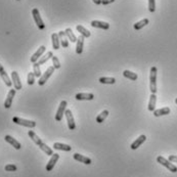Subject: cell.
<instances>
[{
	"label": "cell",
	"mask_w": 177,
	"mask_h": 177,
	"mask_svg": "<svg viewBox=\"0 0 177 177\" xmlns=\"http://www.w3.org/2000/svg\"><path fill=\"white\" fill-rule=\"evenodd\" d=\"M157 68L152 67L151 73H149V89H151L152 93H155V94L157 92Z\"/></svg>",
	"instance_id": "6da1fadb"
},
{
	"label": "cell",
	"mask_w": 177,
	"mask_h": 177,
	"mask_svg": "<svg viewBox=\"0 0 177 177\" xmlns=\"http://www.w3.org/2000/svg\"><path fill=\"white\" fill-rule=\"evenodd\" d=\"M12 122L15 123V124H18V125L27 127V128H34L35 126H36V122L35 121L26 120V119H23V118H20V117H13L12 118Z\"/></svg>",
	"instance_id": "7a4b0ae2"
},
{
	"label": "cell",
	"mask_w": 177,
	"mask_h": 177,
	"mask_svg": "<svg viewBox=\"0 0 177 177\" xmlns=\"http://www.w3.org/2000/svg\"><path fill=\"white\" fill-rule=\"evenodd\" d=\"M157 162L159 163V164L163 165L164 167H166L169 171H171V172H173V173L177 172V167H176V166H174L172 163L170 162V161L167 160V159H165V158L162 157V156H159V157L157 158Z\"/></svg>",
	"instance_id": "3957f363"
},
{
	"label": "cell",
	"mask_w": 177,
	"mask_h": 177,
	"mask_svg": "<svg viewBox=\"0 0 177 177\" xmlns=\"http://www.w3.org/2000/svg\"><path fill=\"white\" fill-rule=\"evenodd\" d=\"M32 15H33V18L35 21V23H36L37 27H38L40 30H44L45 24L43 23V21H42L41 17H40V12H39L38 8H33V10H32Z\"/></svg>",
	"instance_id": "277c9868"
},
{
	"label": "cell",
	"mask_w": 177,
	"mask_h": 177,
	"mask_svg": "<svg viewBox=\"0 0 177 177\" xmlns=\"http://www.w3.org/2000/svg\"><path fill=\"white\" fill-rule=\"evenodd\" d=\"M54 67H49V68H48L46 71H45V73L42 75L41 77L39 78V81H38V84L40 85V86H42V85H44L45 83L47 82V80L49 79L50 78V76H51L52 75V73L53 72H54Z\"/></svg>",
	"instance_id": "5b68a950"
},
{
	"label": "cell",
	"mask_w": 177,
	"mask_h": 177,
	"mask_svg": "<svg viewBox=\"0 0 177 177\" xmlns=\"http://www.w3.org/2000/svg\"><path fill=\"white\" fill-rule=\"evenodd\" d=\"M66 108H67V101L66 100H63L60 104V107H58L57 111H56V115H55V120L57 122H60L63 120V117L64 115H65V112H66Z\"/></svg>",
	"instance_id": "8992f818"
},
{
	"label": "cell",
	"mask_w": 177,
	"mask_h": 177,
	"mask_svg": "<svg viewBox=\"0 0 177 177\" xmlns=\"http://www.w3.org/2000/svg\"><path fill=\"white\" fill-rule=\"evenodd\" d=\"M11 81H12L13 87H15V90H21V89H22L23 85H22V83H21L20 76H18V72H15V71L11 72Z\"/></svg>",
	"instance_id": "52a82bcc"
},
{
	"label": "cell",
	"mask_w": 177,
	"mask_h": 177,
	"mask_svg": "<svg viewBox=\"0 0 177 177\" xmlns=\"http://www.w3.org/2000/svg\"><path fill=\"white\" fill-rule=\"evenodd\" d=\"M65 116L67 118V122H68V127L70 130H74L76 128V124H75V120L72 114L71 110H66L65 112Z\"/></svg>",
	"instance_id": "ba28073f"
},
{
	"label": "cell",
	"mask_w": 177,
	"mask_h": 177,
	"mask_svg": "<svg viewBox=\"0 0 177 177\" xmlns=\"http://www.w3.org/2000/svg\"><path fill=\"white\" fill-rule=\"evenodd\" d=\"M0 77H1V79L3 80V82L5 83V85H6L7 87H11L12 86V81L9 79L8 75L5 72V70L3 69V67L0 64Z\"/></svg>",
	"instance_id": "9c48e42d"
},
{
	"label": "cell",
	"mask_w": 177,
	"mask_h": 177,
	"mask_svg": "<svg viewBox=\"0 0 177 177\" xmlns=\"http://www.w3.org/2000/svg\"><path fill=\"white\" fill-rule=\"evenodd\" d=\"M45 50H46V47L43 46V45H42V46H40V47L38 48V50H37V51L35 52L34 54L31 56V58H30L31 63H33V64H34V63H37L39 58L41 57V55L45 52Z\"/></svg>",
	"instance_id": "30bf717a"
},
{
	"label": "cell",
	"mask_w": 177,
	"mask_h": 177,
	"mask_svg": "<svg viewBox=\"0 0 177 177\" xmlns=\"http://www.w3.org/2000/svg\"><path fill=\"white\" fill-rule=\"evenodd\" d=\"M15 96V89H10L7 93V97L4 101V108L5 109H9L12 104L13 97Z\"/></svg>",
	"instance_id": "8fae6325"
},
{
	"label": "cell",
	"mask_w": 177,
	"mask_h": 177,
	"mask_svg": "<svg viewBox=\"0 0 177 177\" xmlns=\"http://www.w3.org/2000/svg\"><path fill=\"white\" fill-rule=\"evenodd\" d=\"M60 159V155L58 154H53L51 156V158H50V160L48 161L47 165H46V171H51L53 168H54V166L56 164V162Z\"/></svg>",
	"instance_id": "7c38bea8"
},
{
	"label": "cell",
	"mask_w": 177,
	"mask_h": 177,
	"mask_svg": "<svg viewBox=\"0 0 177 177\" xmlns=\"http://www.w3.org/2000/svg\"><path fill=\"white\" fill-rule=\"evenodd\" d=\"M146 140V135H140V136H138V138L137 139H135V140L133 141L132 143H131V149H137L139 146L143 144L144 141Z\"/></svg>",
	"instance_id": "4fadbf2b"
},
{
	"label": "cell",
	"mask_w": 177,
	"mask_h": 177,
	"mask_svg": "<svg viewBox=\"0 0 177 177\" xmlns=\"http://www.w3.org/2000/svg\"><path fill=\"white\" fill-rule=\"evenodd\" d=\"M90 25L92 27H94V28H100V29H103V30H108L110 28L109 23L101 22V21H92Z\"/></svg>",
	"instance_id": "5bb4252c"
},
{
	"label": "cell",
	"mask_w": 177,
	"mask_h": 177,
	"mask_svg": "<svg viewBox=\"0 0 177 177\" xmlns=\"http://www.w3.org/2000/svg\"><path fill=\"white\" fill-rule=\"evenodd\" d=\"M4 139H5V141H6V143H8L9 144H11V146L15 147V149H21V147H22L21 143H18V140H15V139L13 137H11L10 135H5Z\"/></svg>",
	"instance_id": "9a60e30c"
},
{
	"label": "cell",
	"mask_w": 177,
	"mask_h": 177,
	"mask_svg": "<svg viewBox=\"0 0 177 177\" xmlns=\"http://www.w3.org/2000/svg\"><path fill=\"white\" fill-rule=\"evenodd\" d=\"M75 98L77 100H92L94 98V95L92 93H77Z\"/></svg>",
	"instance_id": "2e32d148"
},
{
	"label": "cell",
	"mask_w": 177,
	"mask_h": 177,
	"mask_svg": "<svg viewBox=\"0 0 177 177\" xmlns=\"http://www.w3.org/2000/svg\"><path fill=\"white\" fill-rule=\"evenodd\" d=\"M58 37H60V41H61V45L63 47H69V39L68 37L66 36L65 31H60L58 32Z\"/></svg>",
	"instance_id": "e0dca14e"
},
{
	"label": "cell",
	"mask_w": 177,
	"mask_h": 177,
	"mask_svg": "<svg viewBox=\"0 0 177 177\" xmlns=\"http://www.w3.org/2000/svg\"><path fill=\"white\" fill-rule=\"evenodd\" d=\"M74 159L78 161V162H81V163H84V164L86 165H90L91 164V160L89 159V158L85 157V156H82L80 154H78V152H76V154H74Z\"/></svg>",
	"instance_id": "ac0fdd59"
},
{
	"label": "cell",
	"mask_w": 177,
	"mask_h": 177,
	"mask_svg": "<svg viewBox=\"0 0 177 177\" xmlns=\"http://www.w3.org/2000/svg\"><path fill=\"white\" fill-rule=\"evenodd\" d=\"M84 38H85V37H83L82 35H80V36L78 37L77 46H76V53H77V54H81V53L83 52V46H84Z\"/></svg>",
	"instance_id": "d6986e66"
},
{
	"label": "cell",
	"mask_w": 177,
	"mask_h": 177,
	"mask_svg": "<svg viewBox=\"0 0 177 177\" xmlns=\"http://www.w3.org/2000/svg\"><path fill=\"white\" fill-rule=\"evenodd\" d=\"M171 112L170 108L168 107H165V108L159 109V110H155L154 111V116L155 117H161V116H166V115H169Z\"/></svg>",
	"instance_id": "ffe728a7"
},
{
	"label": "cell",
	"mask_w": 177,
	"mask_h": 177,
	"mask_svg": "<svg viewBox=\"0 0 177 177\" xmlns=\"http://www.w3.org/2000/svg\"><path fill=\"white\" fill-rule=\"evenodd\" d=\"M53 149H58V151H64V152H70V151H72V146H70L69 144L61 143H53Z\"/></svg>",
	"instance_id": "44dd1931"
},
{
	"label": "cell",
	"mask_w": 177,
	"mask_h": 177,
	"mask_svg": "<svg viewBox=\"0 0 177 177\" xmlns=\"http://www.w3.org/2000/svg\"><path fill=\"white\" fill-rule=\"evenodd\" d=\"M156 103H157V95L155 93H152V95L149 96V112H154L156 108Z\"/></svg>",
	"instance_id": "7402d4cb"
},
{
	"label": "cell",
	"mask_w": 177,
	"mask_h": 177,
	"mask_svg": "<svg viewBox=\"0 0 177 177\" xmlns=\"http://www.w3.org/2000/svg\"><path fill=\"white\" fill-rule=\"evenodd\" d=\"M51 40H52V47H53V49H55V50L60 49L61 41H60V37H58V34L53 33L51 35Z\"/></svg>",
	"instance_id": "603a6c76"
},
{
	"label": "cell",
	"mask_w": 177,
	"mask_h": 177,
	"mask_svg": "<svg viewBox=\"0 0 177 177\" xmlns=\"http://www.w3.org/2000/svg\"><path fill=\"white\" fill-rule=\"evenodd\" d=\"M28 135L30 136V138L33 140V143L35 144H37V146H39L41 143H43V141L41 140V138L39 137L38 135H37L36 133L34 132V131H32V130H29V132H28Z\"/></svg>",
	"instance_id": "cb8c5ba5"
},
{
	"label": "cell",
	"mask_w": 177,
	"mask_h": 177,
	"mask_svg": "<svg viewBox=\"0 0 177 177\" xmlns=\"http://www.w3.org/2000/svg\"><path fill=\"white\" fill-rule=\"evenodd\" d=\"M76 29H77V31L80 33V35H82L83 37H85V38H89V37H90L91 33L87 30V29H85L83 26L78 25V26L76 27Z\"/></svg>",
	"instance_id": "d4e9b609"
},
{
	"label": "cell",
	"mask_w": 177,
	"mask_h": 177,
	"mask_svg": "<svg viewBox=\"0 0 177 177\" xmlns=\"http://www.w3.org/2000/svg\"><path fill=\"white\" fill-rule=\"evenodd\" d=\"M149 21L147 20V18H143V20L139 21V22H137L136 24H134V26H133L134 30H136V31L140 30V29H143V27H146L147 24H149Z\"/></svg>",
	"instance_id": "484cf974"
},
{
	"label": "cell",
	"mask_w": 177,
	"mask_h": 177,
	"mask_svg": "<svg viewBox=\"0 0 177 177\" xmlns=\"http://www.w3.org/2000/svg\"><path fill=\"white\" fill-rule=\"evenodd\" d=\"M38 146H39V149H41V151L43 152H45V154H46L47 156H52L53 155V151L47 146V144H45L44 143H41Z\"/></svg>",
	"instance_id": "4316f807"
},
{
	"label": "cell",
	"mask_w": 177,
	"mask_h": 177,
	"mask_svg": "<svg viewBox=\"0 0 177 177\" xmlns=\"http://www.w3.org/2000/svg\"><path fill=\"white\" fill-rule=\"evenodd\" d=\"M123 76L125 78H127V79H130L132 80V81H135V80H137V74L136 73H133V72L131 71H128V70H125L124 72H123Z\"/></svg>",
	"instance_id": "83f0119b"
},
{
	"label": "cell",
	"mask_w": 177,
	"mask_h": 177,
	"mask_svg": "<svg viewBox=\"0 0 177 177\" xmlns=\"http://www.w3.org/2000/svg\"><path fill=\"white\" fill-rule=\"evenodd\" d=\"M65 33H66V36L68 37V39L72 42V43H75V42H77L78 38H77L76 36H75V34L73 33V31H72L71 29H70V28L66 29Z\"/></svg>",
	"instance_id": "f1b7e54d"
},
{
	"label": "cell",
	"mask_w": 177,
	"mask_h": 177,
	"mask_svg": "<svg viewBox=\"0 0 177 177\" xmlns=\"http://www.w3.org/2000/svg\"><path fill=\"white\" fill-rule=\"evenodd\" d=\"M52 56H53L52 51H48L46 54H44L43 56H41V57H40V60L38 61V64H39V65H44L46 61H49L50 58H52Z\"/></svg>",
	"instance_id": "f546056e"
},
{
	"label": "cell",
	"mask_w": 177,
	"mask_h": 177,
	"mask_svg": "<svg viewBox=\"0 0 177 177\" xmlns=\"http://www.w3.org/2000/svg\"><path fill=\"white\" fill-rule=\"evenodd\" d=\"M101 84H115L116 83V79L112 77H100L98 79Z\"/></svg>",
	"instance_id": "4dcf8cb0"
},
{
	"label": "cell",
	"mask_w": 177,
	"mask_h": 177,
	"mask_svg": "<svg viewBox=\"0 0 177 177\" xmlns=\"http://www.w3.org/2000/svg\"><path fill=\"white\" fill-rule=\"evenodd\" d=\"M109 116V111H107V110H104V111H103L100 113V115H98L97 117H96V122L97 123H103L104 120H106V118Z\"/></svg>",
	"instance_id": "1f68e13d"
},
{
	"label": "cell",
	"mask_w": 177,
	"mask_h": 177,
	"mask_svg": "<svg viewBox=\"0 0 177 177\" xmlns=\"http://www.w3.org/2000/svg\"><path fill=\"white\" fill-rule=\"evenodd\" d=\"M33 73L35 75V77H37V78H40L42 76L41 70H40V65L38 63H34L33 64Z\"/></svg>",
	"instance_id": "d6a6232c"
},
{
	"label": "cell",
	"mask_w": 177,
	"mask_h": 177,
	"mask_svg": "<svg viewBox=\"0 0 177 177\" xmlns=\"http://www.w3.org/2000/svg\"><path fill=\"white\" fill-rule=\"evenodd\" d=\"M17 166L15 165H13V164H8V165H6L4 167V170L5 171H8V172H15V171H17Z\"/></svg>",
	"instance_id": "836d02e7"
},
{
	"label": "cell",
	"mask_w": 177,
	"mask_h": 177,
	"mask_svg": "<svg viewBox=\"0 0 177 177\" xmlns=\"http://www.w3.org/2000/svg\"><path fill=\"white\" fill-rule=\"evenodd\" d=\"M51 60H52V65H53V67H54V69H60L61 68V63H60V61H58V58L56 57V56L53 55Z\"/></svg>",
	"instance_id": "e575fe53"
},
{
	"label": "cell",
	"mask_w": 177,
	"mask_h": 177,
	"mask_svg": "<svg viewBox=\"0 0 177 177\" xmlns=\"http://www.w3.org/2000/svg\"><path fill=\"white\" fill-rule=\"evenodd\" d=\"M27 80H28V84L29 85H33L35 83V75H34V73H32V72L31 73H29Z\"/></svg>",
	"instance_id": "d590c367"
},
{
	"label": "cell",
	"mask_w": 177,
	"mask_h": 177,
	"mask_svg": "<svg viewBox=\"0 0 177 177\" xmlns=\"http://www.w3.org/2000/svg\"><path fill=\"white\" fill-rule=\"evenodd\" d=\"M149 10L151 12H155V10H156V0H149Z\"/></svg>",
	"instance_id": "8d00e7d4"
},
{
	"label": "cell",
	"mask_w": 177,
	"mask_h": 177,
	"mask_svg": "<svg viewBox=\"0 0 177 177\" xmlns=\"http://www.w3.org/2000/svg\"><path fill=\"white\" fill-rule=\"evenodd\" d=\"M168 160L170 161L171 163H177V156H173V155L169 156Z\"/></svg>",
	"instance_id": "74e56055"
},
{
	"label": "cell",
	"mask_w": 177,
	"mask_h": 177,
	"mask_svg": "<svg viewBox=\"0 0 177 177\" xmlns=\"http://www.w3.org/2000/svg\"><path fill=\"white\" fill-rule=\"evenodd\" d=\"M115 0H101V4L103 5H108V4H111L113 3Z\"/></svg>",
	"instance_id": "f35d334b"
},
{
	"label": "cell",
	"mask_w": 177,
	"mask_h": 177,
	"mask_svg": "<svg viewBox=\"0 0 177 177\" xmlns=\"http://www.w3.org/2000/svg\"><path fill=\"white\" fill-rule=\"evenodd\" d=\"M93 2H94L95 4H97V5H100L101 4V0H92Z\"/></svg>",
	"instance_id": "ab89813d"
},
{
	"label": "cell",
	"mask_w": 177,
	"mask_h": 177,
	"mask_svg": "<svg viewBox=\"0 0 177 177\" xmlns=\"http://www.w3.org/2000/svg\"><path fill=\"white\" fill-rule=\"evenodd\" d=\"M175 103H177V98H176V100H175Z\"/></svg>",
	"instance_id": "60d3db41"
},
{
	"label": "cell",
	"mask_w": 177,
	"mask_h": 177,
	"mask_svg": "<svg viewBox=\"0 0 177 177\" xmlns=\"http://www.w3.org/2000/svg\"><path fill=\"white\" fill-rule=\"evenodd\" d=\"M17 1H20V0H17Z\"/></svg>",
	"instance_id": "b9f144b4"
}]
</instances>
